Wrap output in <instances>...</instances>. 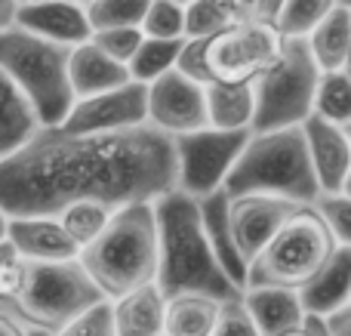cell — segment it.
<instances>
[{"label":"cell","mask_w":351,"mask_h":336,"mask_svg":"<svg viewBox=\"0 0 351 336\" xmlns=\"http://www.w3.org/2000/svg\"><path fill=\"white\" fill-rule=\"evenodd\" d=\"M284 37L265 22H243L204 37V71L210 84H256L280 59Z\"/></svg>","instance_id":"9c48e42d"},{"label":"cell","mask_w":351,"mask_h":336,"mask_svg":"<svg viewBox=\"0 0 351 336\" xmlns=\"http://www.w3.org/2000/svg\"><path fill=\"white\" fill-rule=\"evenodd\" d=\"M305 318H324L342 306H351V247H336L330 263L299 290Z\"/></svg>","instance_id":"e0dca14e"},{"label":"cell","mask_w":351,"mask_h":336,"mask_svg":"<svg viewBox=\"0 0 351 336\" xmlns=\"http://www.w3.org/2000/svg\"><path fill=\"white\" fill-rule=\"evenodd\" d=\"M16 12H19V0H0V31L16 25Z\"/></svg>","instance_id":"60d3db41"},{"label":"cell","mask_w":351,"mask_h":336,"mask_svg":"<svg viewBox=\"0 0 351 336\" xmlns=\"http://www.w3.org/2000/svg\"><path fill=\"white\" fill-rule=\"evenodd\" d=\"M311 59L317 71H348V53H351V0H339L327 16L321 19L315 31L305 37Z\"/></svg>","instance_id":"44dd1931"},{"label":"cell","mask_w":351,"mask_h":336,"mask_svg":"<svg viewBox=\"0 0 351 336\" xmlns=\"http://www.w3.org/2000/svg\"><path fill=\"white\" fill-rule=\"evenodd\" d=\"M206 99V127L210 130H250L253 121V84H210L204 86Z\"/></svg>","instance_id":"d4e9b609"},{"label":"cell","mask_w":351,"mask_h":336,"mask_svg":"<svg viewBox=\"0 0 351 336\" xmlns=\"http://www.w3.org/2000/svg\"><path fill=\"white\" fill-rule=\"evenodd\" d=\"M164 306L167 296L158 284H142L111 300L114 336H164Z\"/></svg>","instance_id":"d6986e66"},{"label":"cell","mask_w":351,"mask_h":336,"mask_svg":"<svg viewBox=\"0 0 351 336\" xmlns=\"http://www.w3.org/2000/svg\"><path fill=\"white\" fill-rule=\"evenodd\" d=\"M321 77L305 37H284L280 59L253 84V121L250 133L302 127L311 115V96Z\"/></svg>","instance_id":"ba28073f"},{"label":"cell","mask_w":351,"mask_h":336,"mask_svg":"<svg viewBox=\"0 0 351 336\" xmlns=\"http://www.w3.org/2000/svg\"><path fill=\"white\" fill-rule=\"evenodd\" d=\"M305 324H308L311 336H327V333H324V327H321V321H317V318H305Z\"/></svg>","instance_id":"b9f144b4"},{"label":"cell","mask_w":351,"mask_h":336,"mask_svg":"<svg viewBox=\"0 0 351 336\" xmlns=\"http://www.w3.org/2000/svg\"><path fill=\"white\" fill-rule=\"evenodd\" d=\"M280 336H311V331H308V324L302 321V327H293V331H287V333H280Z\"/></svg>","instance_id":"7bdbcfd3"},{"label":"cell","mask_w":351,"mask_h":336,"mask_svg":"<svg viewBox=\"0 0 351 336\" xmlns=\"http://www.w3.org/2000/svg\"><path fill=\"white\" fill-rule=\"evenodd\" d=\"M3 241H6V216L0 213V244H3Z\"/></svg>","instance_id":"ee69618b"},{"label":"cell","mask_w":351,"mask_h":336,"mask_svg":"<svg viewBox=\"0 0 351 336\" xmlns=\"http://www.w3.org/2000/svg\"><path fill=\"white\" fill-rule=\"evenodd\" d=\"M225 197L268 195L284 197L296 207H311L317 191V179L305 152L302 127L250 133L243 152L222 182Z\"/></svg>","instance_id":"277c9868"},{"label":"cell","mask_w":351,"mask_h":336,"mask_svg":"<svg viewBox=\"0 0 351 336\" xmlns=\"http://www.w3.org/2000/svg\"><path fill=\"white\" fill-rule=\"evenodd\" d=\"M28 336H49V333H43V331H34V327H28Z\"/></svg>","instance_id":"f6af8a7d"},{"label":"cell","mask_w":351,"mask_h":336,"mask_svg":"<svg viewBox=\"0 0 351 336\" xmlns=\"http://www.w3.org/2000/svg\"><path fill=\"white\" fill-rule=\"evenodd\" d=\"M142 37L145 34H142L139 28H105V31H93L90 43L99 49V53L108 56L111 62L127 68L130 59L136 56V49H139Z\"/></svg>","instance_id":"836d02e7"},{"label":"cell","mask_w":351,"mask_h":336,"mask_svg":"<svg viewBox=\"0 0 351 336\" xmlns=\"http://www.w3.org/2000/svg\"><path fill=\"white\" fill-rule=\"evenodd\" d=\"M40 121H37L31 102L19 93V86L0 71V164L6 158L25 148L37 133H40Z\"/></svg>","instance_id":"7402d4cb"},{"label":"cell","mask_w":351,"mask_h":336,"mask_svg":"<svg viewBox=\"0 0 351 336\" xmlns=\"http://www.w3.org/2000/svg\"><path fill=\"white\" fill-rule=\"evenodd\" d=\"M311 115L333 127H351V84L348 71H327L317 77L315 96H311Z\"/></svg>","instance_id":"484cf974"},{"label":"cell","mask_w":351,"mask_h":336,"mask_svg":"<svg viewBox=\"0 0 351 336\" xmlns=\"http://www.w3.org/2000/svg\"><path fill=\"white\" fill-rule=\"evenodd\" d=\"M25 281H28V263L3 241L0 244V309L3 312H10L12 302L22 296Z\"/></svg>","instance_id":"e575fe53"},{"label":"cell","mask_w":351,"mask_h":336,"mask_svg":"<svg viewBox=\"0 0 351 336\" xmlns=\"http://www.w3.org/2000/svg\"><path fill=\"white\" fill-rule=\"evenodd\" d=\"M280 3L284 0H237V10H241V22H265L274 25Z\"/></svg>","instance_id":"74e56055"},{"label":"cell","mask_w":351,"mask_h":336,"mask_svg":"<svg viewBox=\"0 0 351 336\" xmlns=\"http://www.w3.org/2000/svg\"><path fill=\"white\" fill-rule=\"evenodd\" d=\"M31 3H43V0H19V6H31Z\"/></svg>","instance_id":"bcb514c9"},{"label":"cell","mask_w":351,"mask_h":336,"mask_svg":"<svg viewBox=\"0 0 351 336\" xmlns=\"http://www.w3.org/2000/svg\"><path fill=\"white\" fill-rule=\"evenodd\" d=\"M139 31L154 40H185V6L173 0H152Z\"/></svg>","instance_id":"1f68e13d"},{"label":"cell","mask_w":351,"mask_h":336,"mask_svg":"<svg viewBox=\"0 0 351 336\" xmlns=\"http://www.w3.org/2000/svg\"><path fill=\"white\" fill-rule=\"evenodd\" d=\"M222 302L204 293L167 296L164 306V336H213Z\"/></svg>","instance_id":"cb8c5ba5"},{"label":"cell","mask_w":351,"mask_h":336,"mask_svg":"<svg viewBox=\"0 0 351 336\" xmlns=\"http://www.w3.org/2000/svg\"><path fill=\"white\" fill-rule=\"evenodd\" d=\"M0 336H28V327H25L19 318H12L10 312L0 309Z\"/></svg>","instance_id":"ab89813d"},{"label":"cell","mask_w":351,"mask_h":336,"mask_svg":"<svg viewBox=\"0 0 351 336\" xmlns=\"http://www.w3.org/2000/svg\"><path fill=\"white\" fill-rule=\"evenodd\" d=\"M111 213L114 210L105 207V204H96V201H80V204H71V207H65L56 219H59V226L65 228V235L74 241V244L84 250V247H90L93 241L102 235V228L108 226Z\"/></svg>","instance_id":"f1b7e54d"},{"label":"cell","mask_w":351,"mask_h":336,"mask_svg":"<svg viewBox=\"0 0 351 336\" xmlns=\"http://www.w3.org/2000/svg\"><path fill=\"white\" fill-rule=\"evenodd\" d=\"M145 127L167 139L206 130L204 86L182 77L176 68L152 80L145 86Z\"/></svg>","instance_id":"7c38bea8"},{"label":"cell","mask_w":351,"mask_h":336,"mask_svg":"<svg viewBox=\"0 0 351 336\" xmlns=\"http://www.w3.org/2000/svg\"><path fill=\"white\" fill-rule=\"evenodd\" d=\"M68 3H74V6H86V3H93V0H68Z\"/></svg>","instance_id":"7dc6e473"},{"label":"cell","mask_w":351,"mask_h":336,"mask_svg":"<svg viewBox=\"0 0 351 336\" xmlns=\"http://www.w3.org/2000/svg\"><path fill=\"white\" fill-rule=\"evenodd\" d=\"M241 22L237 0H191L185 6V37H210Z\"/></svg>","instance_id":"83f0119b"},{"label":"cell","mask_w":351,"mask_h":336,"mask_svg":"<svg viewBox=\"0 0 351 336\" xmlns=\"http://www.w3.org/2000/svg\"><path fill=\"white\" fill-rule=\"evenodd\" d=\"M173 189V139L148 127L114 136H68L43 127L0 164V213L6 219H56L80 201L121 210L152 204Z\"/></svg>","instance_id":"6da1fadb"},{"label":"cell","mask_w":351,"mask_h":336,"mask_svg":"<svg viewBox=\"0 0 351 336\" xmlns=\"http://www.w3.org/2000/svg\"><path fill=\"white\" fill-rule=\"evenodd\" d=\"M173 3H179V6H188V3H191V0H173Z\"/></svg>","instance_id":"c3c4849f"},{"label":"cell","mask_w":351,"mask_h":336,"mask_svg":"<svg viewBox=\"0 0 351 336\" xmlns=\"http://www.w3.org/2000/svg\"><path fill=\"white\" fill-rule=\"evenodd\" d=\"M152 0H93L84 6L90 31L105 28H139Z\"/></svg>","instance_id":"4dcf8cb0"},{"label":"cell","mask_w":351,"mask_h":336,"mask_svg":"<svg viewBox=\"0 0 351 336\" xmlns=\"http://www.w3.org/2000/svg\"><path fill=\"white\" fill-rule=\"evenodd\" d=\"M158 219V275L154 284L164 296L204 293L219 302L241 300V290L228 281L216 263L200 228L197 201L182 191H167L154 201Z\"/></svg>","instance_id":"7a4b0ae2"},{"label":"cell","mask_w":351,"mask_h":336,"mask_svg":"<svg viewBox=\"0 0 351 336\" xmlns=\"http://www.w3.org/2000/svg\"><path fill=\"white\" fill-rule=\"evenodd\" d=\"M311 210L324 219L336 244L351 247V195H317Z\"/></svg>","instance_id":"d6a6232c"},{"label":"cell","mask_w":351,"mask_h":336,"mask_svg":"<svg viewBox=\"0 0 351 336\" xmlns=\"http://www.w3.org/2000/svg\"><path fill=\"white\" fill-rule=\"evenodd\" d=\"M225 210H228V197L222 191H213V195L200 197L197 201V213H200V228L206 235V244H210L216 263L222 265V272L228 275V281L237 290H243V278H247V265L241 263V256L234 253L228 235V222H225Z\"/></svg>","instance_id":"603a6c76"},{"label":"cell","mask_w":351,"mask_h":336,"mask_svg":"<svg viewBox=\"0 0 351 336\" xmlns=\"http://www.w3.org/2000/svg\"><path fill=\"white\" fill-rule=\"evenodd\" d=\"M53 336H114V321H111V302H96L93 309L80 312L74 321H68L59 333Z\"/></svg>","instance_id":"d590c367"},{"label":"cell","mask_w":351,"mask_h":336,"mask_svg":"<svg viewBox=\"0 0 351 336\" xmlns=\"http://www.w3.org/2000/svg\"><path fill=\"white\" fill-rule=\"evenodd\" d=\"M241 302L262 336H280V333L293 331V327H302V321H305L299 296L293 290L247 287V290H241Z\"/></svg>","instance_id":"ffe728a7"},{"label":"cell","mask_w":351,"mask_h":336,"mask_svg":"<svg viewBox=\"0 0 351 336\" xmlns=\"http://www.w3.org/2000/svg\"><path fill=\"white\" fill-rule=\"evenodd\" d=\"M336 238L324 219L311 207H299L284 226L278 228L271 241L247 263V287H278V290H299L330 263L336 253Z\"/></svg>","instance_id":"8992f818"},{"label":"cell","mask_w":351,"mask_h":336,"mask_svg":"<svg viewBox=\"0 0 351 336\" xmlns=\"http://www.w3.org/2000/svg\"><path fill=\"white\" fill-rule=\"evenodd\" d=\"M68 84H71L74 102H77V99H90L130 84V71L123 65H117V62H111L108 56L99 53L86 40L68 53Z\"/></svg>","instance_id":"ac0fdd59"},{"label":"cell","mask_w":351,"mask_h":336,"mask_svg":"<svg viewBox=\"0 0 351 336\" xmlns=\"http://www.w3.org/2000/svg\"><path fill=\"white\" fill-rule=\"evenodd\" d=\"M68 53L71 49L56 47L16 25L0 31V71L31 102L40 127H62L74 105L68 84Z\"/></svg>","instance_id":"5b68a950"},{"label":"cell","mask_w":351,"mask_h":336,"mask_svg":"<svg viewBox=\"0 0 351 336\" xmlns=\"http://www.w3.org/2000/svg\"><path fill=\"white\" fill-rule=\"evenodd\" d=\"M77 263L84 265L90 281L108 302L142 284H154V275H158L154 201L114 210L102 235L80 250Z\"/></svg>","instance_id":"3957f363"},{"label":"cell","mask_w":351,"mask_h":336,"mask_svg":"<svg viewBox=\"0 0 351 336\" xmlns=\"http://www.w3.org/2000/svg\"><path fill=\"white\" fill-rule=\"evenodd\" d=\"M16 28L28 31L34 37L56 43V47L74 49L90 40V22H86L84 6H74L68 0H43V3L19 6Z\"/></svg>","instance_id":"9a60e30c"},{"label":"cell","mask_w":351,"mask_h":336,"mask_svg":"<svg viewBox=\"0 0 351 336\" xmlns=\"http://www.w3.org/2000/svg\"><path fill=\"white\" fill-rule=\"evenodd\" d=\"M339 0H284L274 16V31L280 37H308Z\"/></svg>","instance_id":"f546056e"},{"label":"cell","mask_w":351,"mask_h":336,"mask_svg":"<svg viewBox=\"0 0 351 336\" xmlns=\"http://www.w3.org/2000/svg\"><path fill=\"white\" fill-rule=\"evenodd\" d=\"M296 210H299L296 204L284 201V197H268V195L228 197L225 222H228L231 244H234V253L241 256V263L247 265Z\"/></svg>","instance_id":"4fadbf2b"},{"label":"cell","mask_w":351,"mask_h":336,"mask_svg":"<svg viewBox=\"0 0 351 336\" xmlns=\"http://www.w3.org/2000/svg\"><path fill=\"white\" fill-rule=\"evenodd\" d=\"M96 302H105V296L99 293V287L90 281L77 259L28 263V281H25L22 296L12 302L10 315L25 327L53 336Z\"/></svg>","instance_id":"52a82bcc"},{"label":"cell","mask_w":351,"mask_h":336,"mask_svg":"<svg viewBox=\"0 0 351 336\" xmlns=\"http://www.w3.org/2000/svg\"><path fill=\"white\" fill-rule=\"evenodd\" d=\"M317 321H321L327 336H351V306L336 309V312L324 315V318H317Z\"/></svg>","instance_id":"f35d334b"},{"label":"cell","mask_w":351,"mask_h":336,"mask_svg":"<svg viewBox=\"0 0 351 336\" xmlns=\"http://www.w3.org/2000/svg\"><path fill=\"white\" fill-rule=\"evenodd\" d=\"M179 49H182V40H154V37H142L139 49H136V56L130 59V65H127L130 80L148 86L152 80L164 77L167 71H173L176 68Z\"/></svg>","instance_id":"4316f807"},{"label":"cell","mask_w":351,"mask_h":336,"mask_svg":"<svg viewBox=\"0 0 351 336\" xmlns=\"http://www.w3.org/2000/svg\"><path fill=\"white\" fill-rule=\"evenodd\" d=\"M213 336H262V333L256 331V324L247 315L243 302L231 300V302L219 306V318H216V327H213Z\"/></svg>","instance_id":"8d00e7d4"},{"label":"cell","mask_w":351,"mask_h":336,"mask_svg":"<svg viewBox=\"0 0 351 336\" xmlns=\"http://www.w3.org/2000/svg\"><path fill=\"white\" fill-rule=\"evenodd\" d=\"M142 127H145V86L130 80L117 90L77 99L59 130L68 136H114Z\"/></svg>","instance_id":"8fae6325"},{"label":"cell","mask_w":351,"mask_h":336,"mask_svg":"<svg viewBox=\"0 0 351 336\" xmlns=\"http://www.w3.org/2000/svg\"><path fill=\"white\" fill-rule=\"evenodd\" d=\"M6 244L25 263H68L80 256V247L65 235L59 219L49 216L6 219Z\"/></svg>","instance_id":"2e32d148"},{"label":"cell","mask_w":351,"mask_h":336,"mask_svg":"<svg viewBox=\"0 0 351 336\" xmlns=\"http://www.w3.org/2000/svg\"><path fill=\"white\" fill-rule=\"evenodd\" d=\"M250 139V130H197L173 139L176 152V191L182 195L200 197L222 191V182L228 170L234 167L237 154L243 152Z\"/></svg>","instance_id":"30bf717a"},{"label":"cell","mask_w":351,"mask_h":336,"mask_svg":"<svg viewBox=\"0 0 351 336\" xmlns=\"http://www.w3.org/2000/svg\"><path fill=\"white\" fill-rule=\"evenodd\" d=\"M305 152L317 179L321 195H348L351 189V139L348 130L333 127L321 117L308 115L302 121Z\"/></svg>","instance_id":"5bb4252c"}]
</instances>
